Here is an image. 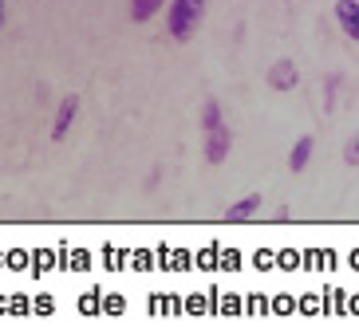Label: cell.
<instances>
[{
  "label": "cell",
  "instance_id": "obj_1",
  "mask_svg": "<svg viewBox=\"0 0 359 327\" xmlns=\"http://www.w3.org/2000/svg\"><path fill=\"white\" fill-rule=\"evenodd\" d=\"M201 16H205V0H170V12H166L170 40L190 43L194 32L201 28Z\"/></svg>",
  "mask_w": 359,
  "mask_h": 327
},
{
  "label": "cell",
  "instance_id": "obj_2",
  "mask_svg": "<svg viewBox=\"0 0 359 327\" xmlns=\"http://www.w3.org/2000/svg\"><path fill=\"white\" fill-rule=\"evenodd\" d=\"M229 150H233V130L225 127V123L205 130V162H210V166H222V162L229 158Z\"/></svg>",
  "mask_w": 359,
  "mask_h": 327
},
{
  "label": "cell",
  "instance_id": "obj_9",
  "mask_svg": "<svg viewBox=\"0 0 359 327\" xmlns=\"http://www.w3.org/2000/svg\"><path fill=\"white\" fill-rule=\"evenodd\" d=\"M225 118H222V103H217V99H205V103H201V134H205V130H213V127H222Z\"/></svg>",
  "mask_w": 359,
  "mask_h": 327
},
{
  "label": "cell",
  "instance_id": "obj_7",
  "mask_svg": "<svg viewBox=\"0 0 359 327\" xmlns=\"http://www.w3.org/2000/svg\"><path fill=\"white\" fill-rule=\"evenodd\" d=\"M312 150H316V142H312V134H300V138H296V146L288 150V169H292V174H300V169H308V162H312Z\"/></svg>",
  "mask_w": 359,
  "mask_h": 327
},
{
  "label": "cell",
  "instance_id": "obj_6",
  "mask_svg": "<svg viewBox=\"0 0 359 327\" xmlns=\"http://www.w3.org/2000/svg\"><path fill=\"white\" fill-rule=\"evenodd\" d=\"M261 205H264L261 193H245L241 201H233L229 209H225V221H249V217H257V213H261Z\"/></svg>",
  "mask_w": 359,
  "mask_h": 327
},
{
  "label": "cell",
  "instance_id": "obj_3",
  "mask_svg": "<svg viewBox=\"0 0 359 327\" xmlns=\"http://www.w3.org/2000/svg\"><path fill=\"white\" fill-rule=\"evenodd\" d=\"M264 83L285 95V91H296V83H300V71H296L292 60H276V64L264 71Z\"/></svg>",
  "mask_w": 359,
  "mask_h": 327
},
{
  "label": "cell",
  "instance_id": "obj_5",
  "mask_svg": "<svg viewBox=\"0 0 359 327\" xmlns=\"http://www.w3.org/2000/svg\"><path fill=\"white\" fill-rule=\"evenodd\" d=\"M75 111H79V99H75V95H67L64 103H60V111H55V123H52V142H64V138H67V130H72V123H75Z\"/></svg>",
  "mask_w": 359,
  "mask_h": 327
},
{
  "label": "cell",
  "instance_id": "obj_4",
  "mask_svg": "<svg viewBox=\"0 0 359 327\" xmlns=\"http://www.w3.org/2000/svg\"><path fill=\"white\" fill-rule=\"evenodd\" d=\"M336 20L348 40L359 43V0H336Z\"/></svg>",
  "mask_w": 359,
  "mask_h": 327
},
{
  "label": "cell",
  "instance_id": "obj_8",
  "mask_svg": "<svg viewBox=\"0 0 359 327\" xmlns=\"http://www.w3.org/2000/svg\"><path fill=\"white\" fill-rule=\"evenodd\" d=\"M162 8H166V0H130V20L147 24V20H154Z\"/></svg>",
  "mask_w": 359,
  "mask_h": 327
},
{
  "label": "cell",
  "instance_id": "obj_12",
  "mask_svg": "<svg viewBox=\"0 0 359 327\" xmlns=\"http://www.w3.org/2000/svg\"><path fill=\"white\" fill-rule=\"evenodd\" d=\"M0 28H4V0H0Z\"/></svg>",
  "mask_w": 359,
  "mask_h": 327
},
{
  "label": "cell",
  "instance_id": "obj_11",
  "mask_svg": "<svg viewBox=\"0 0 359 327\" xmlns=\"http://www.w3.org/2000/svg\"><path fill=\"white\" fill-rule=\"evenodd\" d=\"M336 87H339V75H332V83L324 87V95H327V106H336Z\"/></svg>",
  "mask_w": 359,
  "mask_h": 327
},
{
  "label": "cell",
  "instance_id": "obj_10",
  "mask_svg": "<svg viewBox=\"0 0 359 327\" xmlns=\"http://www.w3.org/2000/svg\"><path fill=\"white\" fill-rule=\"evenodd\" d=\"M344 166L359 169V134H351V138H348V146H344Z\"/></svg>",
  "mask_w": 359,
  "mask_h": 327
}]
</instances>
